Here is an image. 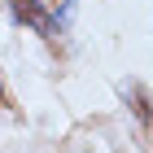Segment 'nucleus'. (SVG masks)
I'll return each mask as SVG.
<instances>
[{
	"instance_id": "nucleus-1",
	"label": "nucleus",
	"mask_w": 153,
	"mask_h": 153,
	"mask_svg": "<svg viewBox=\"0 0 153 153\" xmlns=\"http://www.w3.org/2000/svg\"><path fill=\"white\" fill-rule=\"evenodd\" d=\"M9 9H13L18 22H26L31 31H39L44 39H57V18H53L39 0H9Z\"/></svg>"
},
{
	"instance_id": "nucleus-2",
	"label": "nucleus",
	"mask_w": 153,
	"mask_h": 153,
	"mask_svg": "<svg viewBox=\"0 0 153 153\" xmlns=\"http://www.w3.org/2000/svg\"><path fill=\"white\" fill-rule=\"evenodd\" d=\"M131 101H136V118H140V123H153V109H149V92H144V88H131Z\"/></svg>"
}]
</instances>
